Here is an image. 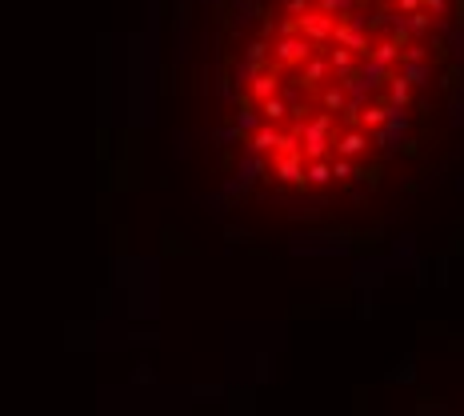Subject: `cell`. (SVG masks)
<instances>
[{"label":"cell","instance_id":"1","mask_svg":"<svg viewBox=\"0 0 464 416\" xmlns=\"http://www.w3.org/2000/svg\"><path fill=\"white\" fill-rule=\"evenodd\" d=\"M360 148H365V136H360V132H349V136L340 141V152H349V157H356Z\"/></svg>","mask_w":464,"mask_h":416},{"label":"cell","instance_id":"2","mask_svg":"<svg viewBox=\"0 0 464 416\" xmlns=\"http://www.w3.org/2000/svg\"><path fill=\"white\" fill-rule=\"evenodd\" d=\"M308 176H312L317 184H324V180H328V168H324V164H317V168H308Z\"/></svg>","mask_w":464,"mask_h":416}]
</instances>
